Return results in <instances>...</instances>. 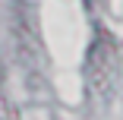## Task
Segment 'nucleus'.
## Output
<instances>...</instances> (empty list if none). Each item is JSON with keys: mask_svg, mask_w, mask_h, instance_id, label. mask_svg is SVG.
I'll return each mask as SVG.
<instances>
[]
</instances>
